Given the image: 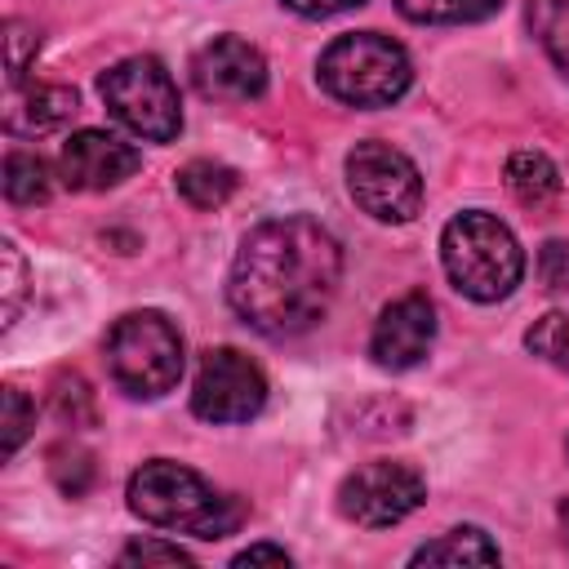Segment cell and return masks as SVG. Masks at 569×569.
Wrapping results in <instances>:
<instances>
[{"mask_svg":"<svg viewBox=\"0 0 569 569\" xmlns=\"http://www.w3.org/2000/svg\"><path fill=\"white\" fill-rule=\"evenodd\" d=\"M338 280L342 249L333 231L307 213H289L258 222L240 240L227 302L249 329L267 338H293L329 316Z\"/></svg>","mask_w":569,"mask_h":569,"instance_id":"1","label":"cell"},{"mask_svg":"<svg viewBox=\"0 0 569 569\" xmlns=\"http://www.w3.org/2000/svg\"><path fill=\"white\" fill-rule=\"evenodd\" d=\"M129 511L191 538H227L244 520V507L231 493H218L200 471L169 458H151L129 476Z\"/></svg>","mask_w":569,"mask_h":569,"instance_id":"2","label":"cell"},{"mask_svg":"<svg viewBox=\"0 0 569 569\" xmlns=\"http://www.w3.org/2000/svg\"><path fill=\"white\" fill-rule=\"evenodd\" d=\"M440 262L458 293L471 302H498L507 298L525 276L520 240L507 222H498L485 209H467L445 222L440 231Z\"/></svg>","mask_w":569,"mask_h":569,"instance_id":"3","label":"cell"},{"mask_svg":"<svg viewBox=\"0 0 569 569\" xmlns=\"http://www.w3.org/2000/svg\"><path fill=\"white\" fill-rule=\"evenodd\" d=\"M320 89L347 107H391L396 98H405L413 67L409 53L378 31H351L338 36L325 53H320Z\"/></svg>","mask_w":569,"mask_h":569,"instance_id":"4","label":"cell"},{"mask_svg":"<svg viewBox=\"0 0 569 569\" xmlns=\"http://www.w3.org/2000/svg\"><path fill=\"white\" fill-rule=\"evenodd\" d=\"M107 373L133 400H160L182 378V333L164 311H124L107 329Z\"/></svg>","mask_w":569,"mask_h":569,"instance_id":"5","label":"cell"},{"mask_svg":"<svg viewBox=\"0 0 569 569\" xmlns=\"http://www.w3.org/2000/svg\"><path fill=\"white\" fill-rule=\"evenodd\" d=\"M98 93H102V102L111 107V116H116L129 133L147 138V142H173L178 129H182L178 84H173V76L164 71V62L151 58V53L124 58V62H116L111 71H102Z\"/></svg>","mask_w":569,"mask_h":569,"instance_id":"6","label":"cell"},{"mask_svg":"<svg viewBox=\"0 0 569 569\" xmlns=\"http://www.w3.org/2000/svg\"><path fill=\"white\" fill-rule=\"evenodd\" d=\"M347 187L373 222H409L422 209V173L391 142H356L347 156Z\"/></svg>","mask_w":569,"mask_h":569,"instance_id":"7","label":"cell"},{"mask_svg":"<svg viewBox=\"0 0 569 569\" xmlns=\"http://www.w3.org/2000/svg\"><path fill=\"white\" fill-rule=\"evenodd\" d=\"M427 498V480L409 462H365L338 485V511L365 529H391L405 516H413Z\"/></svg>","mask_w":569,"mask_h":569,"instance_id":"8","label":"cell"},{"mask_svg":"<svg viewBox=\"0 0 569 569\" xmlns=\"http://www.w3.org/2000/svg\"><path fill=\"white\" fill-rule=\"evenodd\" d=\"M267 405V378L262 369L236 351V347H213L200 356L196 387H191V413L204 422H249Z\"/></svg>","mask_w":569,"mask_h":569,"instance_id":"9","label":"cell"},{"mask_svg":"<svg viewBox=\"0 0 569 569\" xmlns=\"http://www.w3.org/2000/svg\"><path fill=\"white\" fill-rule=\"evenodd\" d=\"M191 84L213 102H253L267 93V62L240 36H213L191 58Z\"/></svg>","mask_w":569,"mask_h":569,"instance_id":"10","label":"cell"},{"mask_svg":"<svg viewBox=\"0 0 569 569\" xmlns=\"http://www.w3.org/2000/svg\"><path fill=\"white\" fill-rule=\"evenodd\" d=\"M436 342V307L427 293H405L387 302L369 333V356L382 369H413Z\"/></svg>","mask_w":569,"mask_h":569,"instance_id":"11","label":"cell"},{"mask_svg":"<svg viewBox=\"0 0 569 569\" xmlns=\"http://www.w3.org/2000/svg\"><path fill=\"white\" fill-rule=\"evenodd\" d=\"M138 169V151L107 129H80L58 151V173L71 191H107L120 187Z\"/></svg>","mask_w":569,"mask_h":569,"instance_id":"12","label":"cell"},{"mask_svg":"<svg viewBox=\"0 0 569 569\" xmlns=\"http://www.w3.org/2000/svg\"><path fill=\"white\" fill-rule=\"evenodd\" d=\"M76 116V89L67 84H13L4 98V129L18 138H40L62 129Z\"/></svg>","mask_w":569,"mask_h":569,"instance_id":"13","label":"cell"},{"mask_svg":"<svg viewBox=\"0 0 569 569\" xmlns=\"http://www.w3.org/2000/svg\"><path fill=\"white\" fill-rule=\"evenodd\" d=\"M173 187H178V196H182L191 209H222V204L236 196L240 178H236L231 164H218V160H187V164L173 173Z\"/></svg>","mask_w":569,"mask_h":569,"instance_id":"14","label":"cell"},{"mask_svg":"<svg viewBox=\"0 0 569 569\" xmlns=\"http://www.w3.org/2000/svg\"><path fill=\"white\" fill-rule=\"evenodd\" d=\"M409 560L413 565H498V547L489 542L485 529L462 525V529H449V533L422 542Z\"/></svg>","mask_w":569,"mask_h":569,"instance_id":"15","label":"cell"},{"mask_svg":"<svg viewBox=\"0 0 569 569\" xmlns=\"http://www.w3.org/2000/svg\"><path fill=\"white\" fill-rule=\"evenodd\" d=\"M507 191L525 209H542V204H551L560 196V169L542 151H516L507 160Z\"/></svg>","mask_w":569,"mask_h":569,"instance_id":"16","label":"cell"},{"mask_svg":"<svg viewBox=\"0 0 569 569\" xmlns=\"http://www.w3.org/2000/svg\"><path fill=\"white\" fill-rule=\"evenodd\" d=\"M529 27L547 49L551 67L569 80V0H529Z\"/></svg>","mask_w":569,"mask_h":569,"instance_id":"17","label":"cell"},{"mask_svg":"<svg viewBox=\"0 0 569 569\" xmlns=\"http://www.w3.org/2000/svg\"><path fill=\"white\" fill-rule=\"evenodd\" d=\"M53 191L49 164L36 151H9L4 156V196L9 204H44Z\"/></svg>","mask_w":569,"mask_h":569,"instance_id":"18","label":"cell"},{"mask_svg":"<svg viewBox=\"0 0 569 569\" xmlns=\"http://www.w3.org/2000/svg\"><path fill=\"white\" fill-rule=\"evenodd\" d=\"M502 0H396L409 22H480Z\"/></svg>","mask_w":569,"mask_h":569,"instance_id":"19","label":"cell"},{"mask_svg":"<svg viewBox=\"0 0 569 569\" xmlns=\"http://www.w3.org/2000/svg\"><path fill=\"white\" fill-rule=\"evenodd\" d=\"M49 476H53V485H58L67 498H80V493L93 485V458H89L84 449H76V445H58V449L49 453Z\"/></svg>","mask_w":569,"mask_h":569,"instance_id":"20","label":"cell"},{"mask_svg":"<svg viewBox=\"0 0 569 569\" xmlns=\"http://www.w3.org/2000/svg\"><path fill=\"white\" fill-rule=\"evenodd\" d=\"M0 409H4V418H0V427H4V458H13V453H18V445L31 436L36 405H31L18 387H4V391H0Z\"/></svg>","mask_w":569,"mask_h":569,"instance_id":"21","label":"cell"},{"mask_svg":"<svg viewBox=\"0 0 569 569\" xmlns=\"http://www.w3.org/2000/svg\"><path fill=\"white\" fill-rule=\"evenodd\" d=\"M525 347L542 360H565L569 356V316L565 311H547L542 320H533V329L525 333Z\"/></svg>","mask_w":569,"mask_h":569,"instance_id":"22","label":"cell"},{"mask_svg":"<svg viewBox=\"0 0 569 569\" xmlns=\"http://www.w3.org/2000/svg\"><path fill=\"white\" fill-rule=\"evenodd\" d=\"M4 49H9V58H4V80H9V89L13 84H22V76H27V62L36 58V49H40V36H36V27H27V22H9L4 27Z\"/></svg>","mask_w":569,"mask_h":569,"instance_id":"23","label":"cell"},{"mask_svg":"<svg viewBox=\"0 0 569 569\" xmlns=\"http://www.w3.org/2000/svg\"><path fill=\"white\" fill-rule=\"evenodd\" d=\"M53 413L67 422V427H84V422H93V400H89V387H84V378H58L53 382Z\"/></svg>","mask_w":569,"mask_h":569,"instance_id":"24","label":"cell"},{"mask_svg":"<svg viewBox=\"0 0 569 569\" xmlns=\"http://www.w3.org/2000/svg\"><path fill=\"white\" fill-rule=\"evenodd\" d=\"M116 560H120V565H142V569H147V565H164V569H178V565L187 569V565H191V556H187L178 542H160V538H138V542H129Z\"/></svg>","mask_w":569,"mask_h":569,"instance_id":"25","label":"cell"},{"mask_svg":"<svg viewBox=\"0 0 569 569\" xmlns=\"http://www.w3.org/2000/svg\"><path fill=\"white\" fill-rule=\"evenodd\" d=\"M0 267H4L0 289H4V329H9L18 320V307H22V293H27V267H22V253H18L13 240L0 244Z\"/></svg>","mask_w":569,"mask_h":569,"instance_id":"26","label":"cell"},{"mask_svg":"<svg viewBox=\"0 0 569 569\" xmlns=\"http://www.w3.org/2000/svg\"><path fill=\"white\" fill-rule=\"evenodd\" d=\"M538 280L551 293H569V240H547L538 249Z\"/></svg>","mask_w":569,"mask_h":569,"instance_id":"27","label":"cell"},{"mask_svg":"<svg viewBox=\"0 0 569 569\" xmlns=\"http://www.w3.org/2000/svg\"><path fill=\"white\" fill-rule=\"evenodd\" d=\"M236 569H244V565H289V551L284 547H271V542H253V547H244L236 560H231Z\"/></svg>","mask_w":569,"mask_h":569,"instance_id":"28","label":"cell"},{"mask_svg":"<svg viewBox=\"0 0 569 569\" xmlns=\"http://www.w3.org/2000/svg\"><path fill=\"white\" fill-rule=\"evenodd\" d=\"M293 13H302V18H329V13H347V9H356V4H365V0H284Z\"/></svg>","mask_w":569,"mask_h":569,"instance_id":"29","label":"cell"},{"mask_svg":"<svg viewBox=\"0 0 569 569\" xmlns=\"http://www.w3.org/2000/svg\"><path fill=\"white\" fill-rule=\"evenodd\" d=\"M560 529H565V547H569V498L560 502Z\"/></svg>","mask_w":569,"mask_h":569,"instance_id":"30","label":"cell"},{"mask_svg":"<svg viewBox=\"0 0 569 569\" xmlns=\"http://www.w3.org/2000/svg\"><path fill=\"white\" fill-rule=\"evenodd\" d=\"M565 365H569V356H565Z\"/></svg>","mask_w":569,"mask_h":569,"instance_id":"31","label":"cell"},{"mask_svg":"<svg viewBox=\"0 0 569 569\" xmlns=\"http://www.w3.org/2000/svg\"><path fill=\"white\" fill-rule=\"evenodd\" d=\"M565 445H569V440H565Z\"/></svg>","mask_w":569,"mask_h":569,"instance_id":"32","label":"cell"}]
</instances>
